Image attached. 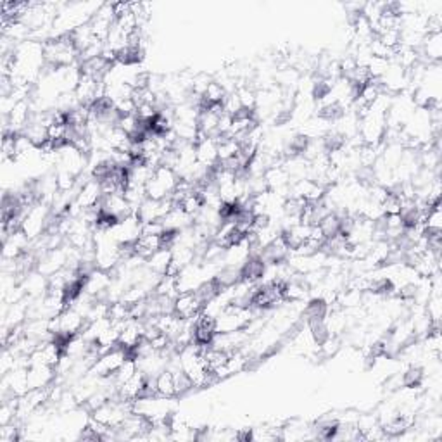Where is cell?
I'll return each mask as SVG.
<instances>
[{
    "mask_svg": "<svg viewBox=\"0 0 442 442\" xmlns=\"http://www.w3.org/2000/svg\"><path fill=\"white\" fill-rule=\"evenodd\" d=\"M156 394L161 397H177V387H174V377L172 370H163L161 373L156 377Z\"/></svg>",
    "mask_w": 442,
    "mask_h": 442,
    "instance_id": "14",
    "label": "cell"
},
{
    "mask_svg": "<svg viewBox=\"0 0 442 442\" xmlns=\"http://www.w3.org/2000/svg\"><path fill=\"white\" fill-rule=\"evenodd\" d=\"M128 358L130 352L126 351L125 347H121V345H116V347L109 349V351H106L104 354H100L97 361L92 365L90 370H88L87 375H94V377L99 378L113 377Z\"/></svg>",
    "mask_w": 442,
    "mask_h": 442,
    "instance_id": "4",
    "label": "cell"
},
{
    "mask_svg": "<svg viewBox=\"0 0 442 442\" xmlns=\"http://www.w3.org/2000/svg\"><path fill=\"white\" fill-rule=\"evenodd\" d=\"M147 387V375L144 371L137 370L133 377H130L123 385L118 387V396L123 401H135L137 397H142Z\"/></svg>",
    "mask_w": 442,
    "mask_h": 442,
    "instance_id": "9",
    "label": "cell"
},
{
    "mask_svg": "<svg viewBox=\"0 0 442 442\" xmlns=\"http://www.w3.org/2000/svg\"><path fill=\"white\" fill-rule=\"evenodd\" d=\"M180 177L170 166H158L152 173L151 180L146 184V195L149 199L163 200L170 199L177 192Z\"/></svg>",
    "mask_w": 442,
    "mask_h": 442,
    "instance_id": "2",
    "label": "cell"
},
{
    "mask_svg": "<svg viewBox=\"0 0 442 442\" xmlns=\"http://www.w3.org/2000/svg\"><path fill=\"white\" fill-rule=\"evenodd\" d=\"M174 207L172 197L170 199H163V200H156V199H147L144 200L142 204L137 209V216L142 223L149 221H161L166 214L170 213Z\"/></svg>",
    "mask_w": 442,
    "mask_h": 442,
    "instance_id": "5",
    "label": "cell"
},
{
    "mask_svg": "<svg viewBox=\"0 0 442 442\" xmlns=\"http://www.w3.org/2000/svg\"><path fill=\"white\" fill-rule=\"evenodd\" d=\"M147 268L156 275H166L172 266V247H161L146 261Z\"/></svg>",
    "mask_w": 442,
    "mask_h": 442,
    "instance_id": "13",
    "label": "cell"
},
{
    "mask_svg": "<svg viewBox=\"0 0 442 442\" xmlns=\"http://www.w3.org/2000/svg\"><path fill=\"white\" fill-rule=\"evenodd\" d=\"M43 55H46V68L62 69L69 66L80 64V52L74 47L71 36L62 35L43 42Z\"/></svg>",
    "mask_w": 442,
    "mask_h": 442,
    "instance_id": "1",
    "label": "cell"
},
{
    "mask_svg": "<svg viewBox=\"0 0 442 442\" xmlns=\"http://www.w3.org/2000/svg\"><path fill=\"white\" fill-rule=\"evenodd\" d=\"M102 187H100V181L97 178H90V180L85 181L80 188H78V194L74 202L80 209H92L102 200Z\"/></svg>",
    "mask_w": 442,
    "mask_h": 442,
    "instance_id": "8",
    "label": "cell"
},
{
    "mask_svg": "<svg viewBox=\"0 0 442 442\" xmlns=\"http://www.w3.org/2000/svg\"><path fill=\"white\" fill-rule=\"evenodd\" d=\"M21 432H23V429L14 425V422L7 423V425H0V442L21 441Z\"/></svg>",
    "mask_w": 442,
    "mask_h": 442,
    "instance_id": "17",
    "label": "cell"
},
{
    "mask_svg": "<svg viewBox=\"0 0 442 442\" xmlns=\"http://www.w3.org/2000/svg\"><path fill=\"white\" fill-rule=\"evenodd\" d=\"M204 299L199 292H180L174 299V315L181 319H191L202 311Z\"/></svg>",
    "mask_w": 442,
    "mask_h": 442,
    "instance_id": "7",
    "label": "cell"
},
{
    "mask_svg": "<svg viewBox=\"0 0 442 442\" xmlns=\"http://www.w3.org/2000/svg\"><path fill=\"white\" fill-rule=\"evenodd\" d=\"M55 368L49 365H29L28 366V382L29 391L32 389L50 387L55 380Z\"/></svg>",
    "mask_w": 442,
    "mask_h": 442,
    "instance_id": "11",
    "label": "cell"
},
{
    "mask_svg": "<svg viewBox=\"0 0 442 442\" xmlns=\"http://www.w3.org/2000/svg\"><path fill=\"white\" fill-rule=\"evenodd\" d=\"M161 247H165L163 244L161 235H147V233H140L139 239L133 244V251L135 254H139L140 258L149 259L156 251H159Z\"/></svg>",
    "mask_w": 442,
    "mask_h": 442,
    "instance_id": "12",
    "label": "cell"
},
{
    "mask_svg": "<svg viewBox=\"0 0 442 442\" xmlns=\"http://www.w3.org/2000/svg\"><path fill=\"white\" fill-rule=\"evenodd\" d=\"M76 180L73 173L66 172V170H59L55 172V184H57V191L66 194V192H73V188L76 187Z\"/></svg>",
    "mask_w": 442,
    "mask_h": 442,
    "instance_id": "16",
    "label": "cell"
},
{
    "mask_svg": "<svg viewBox=\"0 0 442 442\" xmlns=\"http://www.w3.org/2000/svg\"><path fill=\"white\" fill-rule=\"evenodd\" d=\"M52 220V206L46 202H36L25 213L21 230L29 240H36L46 235Z\"/></svg>",
    "mask_w": 442,
    "mask_h": 442,
    "instance_id": "3",
    "label": "cell"
},
{
    "mask_svg": "<svg viewBox=\"0 0 442 442\" xmlns=\"http://www.w3.org/2000/svg\"><path fill=\"white\" fill-rule=\"evenodd\" d=\"M4 397H21L26 392H29V382H28V366H20L14 368L9 373L4 375L2 380Z\"/></svg>",
    "mask_w": 442,
    "mask_h": 442,
    "instance_id": "6",
    "label": "cell"
},
{
    "mask_svg": "<svg viewBox=\"0 0 442 442\" xmlns=\"http://www.w3.org/2000/svg\"><path fill=\"white\" fill-rule=\"evenodd\" d=\"M226 97V90L223 88V85L218 83L216 80L211 81L207 85L206 92L202 94V107H209V106H220L223 104V100Z\"/></svg>",
    "mask_w": 442,
    "mask_h": 442,
    "instance_id": "15",
    "label": "cell"
},
{
    "mask_svg": "<svg viewBox=\"0 0 442 442\" xmlns=\"http://www.w3.org/2000/svg\"><path fill=\"white\" fill-rule=\"evenodd\" d=\"M195 154H197V163L204 168L214 170L220 163L218 159V139H200L195 144Z\"/></svg>",
    "mask_w": 442,
    "mask_h": 442,
    "instance_id": "10",
    "label": "cell"
}]
</instances>
